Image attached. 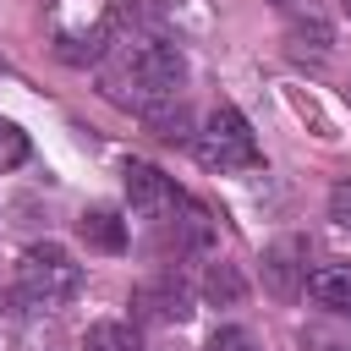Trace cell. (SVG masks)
<instances>
[{
    "mask_svg": "<svg viewBox=\"0 0 351 351\" xmlns=\"http://www.w3.org/2000/svg\"><path fill=\"white\" fill-rule=\"evenodd\" d=\"M346 11H351V0H346Z\"/></svg>",
    "mask_w": 351,
    "mask_h": 351,
    "instance_id": "cell-15",
    "label": "cell"
},
{
    "mask_svg": "<svg viewBox=\"0 0 351 351\" xmlns=\"http://www.w3.org/2000/svg\"><path fill=\"white\" fill-rule=\"evenodd\" d=\"M329 219H335L340 230H351V181H340V186L329 192Z\"/></svg>",
    "mask_w": 351,
    "mask_h": 351,
    "instance_id": "cell-14",
    "label": "cell"
},
{
    "mask_svg": "<svg viewBox=\"0 0 351 351\" xmlns=\"http://www.w3.org/2000/svg\"><path fill=\"white\" fill-rule=\"evenodd\" d=\"M132 307L143 318H159V324H186L192 318V291L176 274H159V280H143L132 291Z\"/></svg>",
    "mask_w": 351,
    "mask_h": 351,
    "instance_id": "cell-4",
    "label": "cell"
},
{
    "mask_svg": "<svg viewBox=\"0 0 351 351\" xmlns=\"http://www.w3.org/2000/svg\"><path fill=\"white\" fill-rule=\"evenodd\" d=\"M192 154L208 165V170H252L258 165V137H252V126H247V115L241 110H230V104H219L208 121H203V132L192 137Z\"/></svg>",
    "mask_w": 351,
    "mask_h": 351,
    "instance_id": "cell-2",
    "label": "cell"
},
{
    "mask_svg": "<svg viewBox=\"0 0 351 351\" xmlns=\"http://www.w3.org/2000/svg\"><path fill=\"white\" fill-rule=\"evenodd\" d=\"M143 126H148L159 143H192V137H197V132H192V115H186V104H176V99L143 104Z\"/></svg>",
    "mask_w": 351,
    "mask_h": 351,
    "instance_id": "cell-8",
    "label": "cell"
},
{
    "mask_svg": "<svg viewBox=\"0 0 351 351\" xmlns=\"http://www.w3.org/2000/svg\"><path fill=\"white\" fill-rule=\"evenodd\" d=\"M27 132L22 126H11V121H0V170H16V165H27Z\"/></svg>",
    "mask_w": 351,
    "mask_h": 351,
    "instance_id": "cell-12",
    "label": "cell"
},
{
    "mask_svg": "<svg viewBox=\"0 0 351 351\" xmlns=\"http://www.w3.org/2000/svg\"><path fill=\"white\" fill-rule=\"evenodd\" d=\"M77 236H82L88 247H99V252H121V247H126V225H121V214H110V208H88V214L77 219Z\"/></svg>",
    "mask_w": 351,
    "mask_h": 351,
    "instance_id": "cell-9",
    "label": "cell"
},
{
    "mask_svg": "<svg viewBox=\"0 0 351 351\" xmlns=\"http://www.w3.org/2000/svg\"><path fill=\"white\" fill-rule=\"evenodd\" d=\"M121 176H126V203H132L137 214H165V208H176V203H181L176 181H170L159 165H143V159H132Z\"/></svg>",
    "mask_w": 351,
    "mask_h": 351,
    "instance_id": "cell-5",
    "label": "cell"
},
{
    "mask_svg": "<svg viewBox=\"0 0 351 351\" xmlns=\"http://www.w3.org/2000/svg\"><path fill=\"white\" fill-rule=\"evenodd\" d=\"M241 291H247V280L236 274V263H208V274H203V296H208V302L236 307V302H241Z\"/></svg>",
    "mask_w": 351,
    "mask_h": 351,
    "instance_id": "cell-11",
    "label": "cell"
},
{
    "mask_svg": "<svg viewBox=\"0 0 351 351\" xmlns=\"http://www.w3.org/2000/svg\"><path fill=\"white\" fill-rule=\"evenodd\" d=\"M208 351H258L247 329H214L208 335Z\"/></svg>",
    "mask_w": 351,
    "mask_h": 351,
    "instance_id": "cell-13",
    "label": "cell"
},
{
    "mask_svg": "<svg viewBox=\"0 0 351 351\" xmlns=\"http://www.w3.org/2000/svg\"><path fill=\"white\" fill-rule=\"evenodd\" d=\"M16 285H22V296L33 307H55V302H71L77 296L82 263L66 247H55V241H33L22 252V263H16Z\"/></svg>",
    "mask_w": 351,
    "mask_h": 351,
    "instance_id": "cell-1",
    "label": "cell"
},
{
    "mask_svg": "<svg viewBox=\"0 0 351 351\" xmlns=\"http://www.w3.org/2000/svg\"><path fill=\"white\" fill-rule=\"evenodd\" d=\"M263 280H269V291H274V296H296V291H307V263H302V247H296V241L269 247V252H263Z\"/></svg>",
    "mask_w": 351,
    "mask_h": 351,
    "instance_id": "cell-6",
    "label": "cell"
},
{
    "mask_svg": "<svg viewBox=\"0 0 351 351\" xmlns=\"http://www.w3.org/2000/svg\"><path fill=\"white\" fill-rule=\"evenodd\" d=\"M126 71H132V82H137L148 99H176V88L186 82V55H181L176 44H165V38H143V44L132 49Z\"/></svg>",
    "mask_w": 351,
    "mask_h": 351,
    "instance_id": "cell-3",
    "label": "cell"
},
{
    "mask_svg": "<svg viewBox=\"0 0 351 351\" xmlns=\"http://www.w3.org/2000/svg\"><path fill=\"white\" fill-rule=\"evenodd\" d=\"M307 291L329 313H351V263H318L307 274Z\"/></svg>",
    "mask_w": 351,
    "mask_h": 351,
    "instance_id": "cell-7",
    "label": "cell"
},
{
    "mask_svg": "<svg viewBox=\"0 0 351 351\" xmlns=\"http://www.w3.org/2000/svg\"><path fill=\"white\" fill-rule=\"evenodd\" d=\"M82 351H143V335L132 324H121V318H104V324H93L82 335Z\"/></svg>",
    "mask_w": 351,
    "mask_h": 351,
    "instance_id": "cell-10",
    "label": "cell"
}]
</instances>
